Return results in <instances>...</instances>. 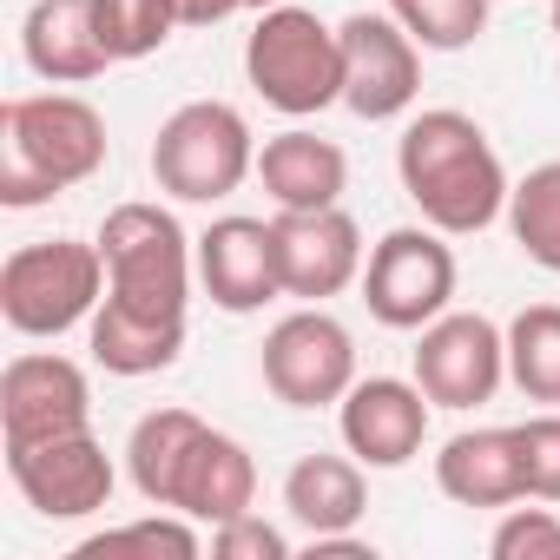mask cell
<instances>
[{"label":"cell","instance_id":"6da1fadb","mask_svg":"<svg viewBox=\"0 0 560 560\" xmlns=\"http://www.w3.org/2000/svg\"><path fill=\"white\" fill-rule=\"evenodd\" d=\"M396 178L409 191V205L422 211V224H435L442 237H475L488 231L501 211H508V172H501V152L488 145V132L455 113V106H435V113H416L396 139Z\"/></svg>","mask_w":560,"mask_h":560},{"label":"cell","instance_id":"7a4b0ae2","mask_svg":"<svg viewBox=\"0 0 560 560\" xmlns=\"http://www.w3.org/2000/svg\"><path fill=\"white\" fill-rule=\"evenodd\" d=\"M106 165V119L80 93H27L0 106V205H47Z\"/></svg>","mask_w":560,"mask_h":560},{"label":"cell","instance_id":"3957f363","mask_svg":"<svg viewBox=\"0 0 560 560\" xmlns=\"http://www.w3.org/2000/svg\"><path fill=\"white\" fill-rule=\"evenodd\" d=\"M244 80L284 119H311L343 100V34L311 8H264L244 40Z\"/></svg>","mask_w":560,"mask_h":560},{"label":"cell","instance_id":"277c9868","mask_svg":"<svg viewBox=\"0 0 560 560\" xmlns=\"http://www.w3.org/2000/svg\"><path fill=\"white\" fill-rule=\"evenodd\" d=\"M100 257H106V298L113 304L145 311V317H185L198 250L165 205H145V198L113 205L100 224Z\"/></svg>","mask_w":560,"mask_h":560},{"label":"cell","instance_id":"5b68a950","mask_svg":"<svg viewBox=\"0 0 560 560\" xmlns=\"http://www.w3.org/2000/svg\"><path fill=\"white\" fill-rule=\"evenodd\" d=\"M106 304V257L80 237H40L0 264V317L21 337H67Z\"/></svg>","mask_w":560,"mask_h":560},{"label":"cell","instance_id":"8992f818","mask_svg":"<svg viewBox=\"0 0 560 560\" xmlns=\"http://www.w3.org/2000/svg\"><path fill=\"white\" fill-rule=\"evenodd\" d=\"M257 172V139L237 106L224 100H191L178 106L159 139H152V178L178 205H218Z\"/></svg>","mask_w":560,"mask_h":560},{"label":"cell","instance_id":"52a82bcc","mask_svg":"<svg viewBox=\"0 0 560 560\" xmlns=\"http://www.w3.org/2000/svg\"><path fill=\"white\" fill-rule=\"evenodd\" d=\"M455 298V250L435 224H396L363 264V304L383 330H429Z\"/></svg>","mask_w":560,"mask_h":560},{"label":"cell","instance_id":"ba28073f","mask_svg":"<svg viewBox=\"0 0 560 560\" xmlns=\"http://www.w3.org/2000/svg\"><path fill=\"white\" fill-rule=\"evenodd\" d=\"M357 383V337L330 311H291L264 337V389L284 409H330Z\"/></svg>","mask_w":560,"mask_h":560},{"label":"cell","instance_id":"9c48e42d","mask_svg":"<svg viewBox=\"0 0 560 560\" xmlns=\"http://www.w3.org/2000/svg\"><path fill=\"white\" fill-rule=\"evenodd\" d=\"M8 475H14L21 501H27L40 521H86V514H100V508L113 501V488H119V468H113V455H106V442H100L93 429L8 448Z\"/></svg>","mask_w":560,"mask_h":560},{"label":"cell","instance_id":"30bf717a","mask_svg":"<svg viewBox=\"0 0 560 560\" xmlns=\"http://www.w3.org/2000/svg\"><path fill=\"white\" fill-rule=\"evenodd\" d=\"M343 106L357 119H402L422 93V47L396 14H350L343 27Z\"/></svg>","mask_w":560,"mask_h":560},{"label":"cell","instance_id":"8fae6325","mask_svg":"<svg viewBox=\"0 0 560 560\" xmlns=\"http://www.w3.org/2000/svg\"><path fill=\"white\" fill-rule=\"evenodd\" d=\"M508 376V330L481 311H442L416 343V383L435 409H475Z\"/></svg>","mask_w":560,"mask_h":560},{"label":"cell","instance_id":"7c38bea8","mask_svg":"<svg viewBox=\"0 0 560 560\" xmlns=\"http://www.w3.org/2000/svg\"><path fill=\"white\" fill-rule=\"evenodd\" d=\"M80 429H93V389L73 357L27 350L0 370V435H8V448L80 435Z\"/></svg>","mask_w":560,"mask_h":560},{"label":"cell","instance_id":"4fadbf2b","mask_svg":"<svg viewBox=\"0 0 560 560\" xmlns=\"http://www.w3.org/2000/svg\"><path fill=\"white\" fill-rule=\"evenodd\" d=\"M277 257H284V298L324 304L350 284H363V231L343 205L324 211H277Z\"/></svg>","mask_w":560,"mask_h":560},{"label":"cell","instance_id":"5bb4252c","mask_svg":"<svg viewBox=\"0 0 560 560\" xmlns=\"http://www.w3.org/2000/svg\"><path fill=\"white\" fill-rule=\"evenodd\" d=\"M429 396L422 383H402V376H357L350 396L337 402V429H343V448L363 462V468H409L429 442Z\"/></svg>","mask_w":560,"mask_h":560},{"label":"cell","instance_id":"9a60e30c","mask_svg":"<svg viewBox=\"0 0 560 560\" xmlns=\"http://www.w3.org/2000/svg\"><path fill=\"white\" fill-rule=\"evenodd\" d=\"M198 284L218 311L250 317L270 298H284V257H277V224L264 218H218L198 237Z\"/></svg>","mask_w":560,"mask_h":560},{"label":"cell","instance_id":"2e32d148","mask_svg":"<svg viewBox=\"0 0 560 560\" xmlns=\"http://www.w3.org/2000/svg\"><path fill=\"white\" fill-rule=\"evenodd\" d=\"M257 185L270 191L277 211H324V205H343V185H350V159L337 139H317L311 126H291L257 145Z\"/></svg>","mask_w":560,"mask_h":560},{"label":"cell","instance_id":"e0dca14e","mask_svg":"<svg viewBox=\"0 0 560 560\" xmlns=\"http://www.w3.org/2000/svg\"><path fill=\"white\" fill-rule=\"evenodd\" d=\"M435 488L455 508H514L527 501V468L514 429H462L435 455Z\"/></svg>","mask_w":560,"mask_h":560},{"label":"cell","instance_id":"ac0fdd59","mask_svg":"<svg viewBox=\"0 0 560 560\" xmlns=\"http://www.w3.org/2000/svg\"><path fill=\"white\" fill-rule=\"evenodd\" d=\"M21 54L54 86H86L113 67L93 0H34V14L21 21Z\"/></svg>","mask_w":560,"mask_h":560},{"label":"cell","instance_id":"d6986e66","mask_svg":"<svg viewBox=\"0 0 560 560\" xmlns=\"http://www.w3.org/2000/svg\"><path fill=\"white\" fill-rule=\"evenodd\" d=\"M250 501H257L250 448L237 435H224V429H205L191 462H185V475H178V514H191L205 527H224V521L250 514Z\"/></svg>","mask_w":560,"mask_h":560},{"label":"cell","instance_id":"ffe728a7","mask_svg":"<svg viewBox=\"0 0 560 560\" xmlns=\"http://www.w3.org/2000/svg\"><path fill=\"white\" fill-rule=\"evenodd\" d=\"M86 350L106 376H159L185 350V317H145L106 298L86 324Z\"/></svg>","mask_w":560,"mask_h":560},{"label":"cell","instance_id":"44dd1931","mask_svg":"<svg viewBox=\"0 0 560 560\" xmlns=\"http://www.w3.org/2000/svg\"><path fill=\"white\" fill-rule=\"evenodd\" d=\"M284 508L291 521L317 540V534H350L370 508V488H363V462L357 455H304L291 475H284Z\"/></svg>","mask_w":560,"mask_h":560},{"label":"cell","instance_id":"7402d4cb","mask_svg":"<svg viewBox=\"0 0 560 560\" xmlns=\"http://www.w3.org/2000/svg\"><path fill=\"white\" fill-rule=\"evenodd\" d=\"M205 429L211 422H198L191 409H152V416L132 422V435H126V475H132L139 501L178 514V475H185V462H191V448H198Z\"/></svg>","mask_w":560,"mask_h":560},{"label":"cell","instance_id":"603a6c76","mask_svg":"<svg viewBox=\"0 0 560 560\" xmlns=\"http://www.w3.org/2000/svg\"><path fill=\"white\" fill-rule=\"evenodd\" d=\"M508 383L527 402L560 409V304H527L508 324Z\"/></svg>","mask_w":560,"mask_h":560},{"label":"cell","instance_id":"cb8c5ba5","mask_svg":"<svg viewBox=\"0 0 560 560\" xmlns=\"http://www.w3.org/2000/svg\"><path fill=\"white\" fill-rule=\"evenodd\" d=\"M508 231H514V244H521L540 270H560V159L534 165V172L508 191Z\"/></svg>","mask_w":560,"mask_h":560},{"label":"cell","instance_id":"d4e9b609","mask_svg":"<svg viewBox=\"0 0 560 560\" xmlns=\"http://www.w3.org/2000/svg\"><path fill=\"white\" fill-rule=\"evenodd\" d=\"M119 553H145V560H159V553H165V560H198L205 540H198L191 514H185V521H172V514H145V521L106 527V534H93V540L73 547V560H119Z\"/></svg>","mask_w":560,"mask_h":560},{"label":"cell","instance_id":"484cf974","mask_svg":"<svg viewBox=\"0 0 560 560\" xmlns=\"http://www.w3.org/2000/svg\"><path fill=\"white\" fill-rule=\"evenodd\" d=\"M422 54H462L488 34V0H389Z\"/></svg>","mask_w":560,"mask_h":560},{"label":"cell","instance_id":"4316f807","mask_svg":"<svg viewBox=\"0 0 560 560\" xmlns=\"http://www.w3.org/2000/svg\"><path fill=\"white\" fill-rule=\"evenodd\" d=\"M93 14H100V40H106L113 67L159 54V47L172 40V27H178V8H172V0H93Z\"/></svg>","mask_w":560,"mask_h":560},{"label":"cell","instance_id":"83f0119b","mask_svg":"<svg viewBox=\"0 0 560 560\" xmlns=\"http://www.w3.org/2000/svg\"><path fill=\"white\" fill-rule=\"evenodd\" d=\"M494 560H560V514L553 508H508L488 534Z\"/></svg>","mask_w":560,"mask_h":560},{"label":"cell","instance_id":"f1b7e54d","mask_svg":"<svg viewBox=\"0 0 560 560\" xmlns=\"http://www.w3.org/2000/svg\"><path fill=\"white\" fill-rule=\"evenodd\" d=\"M521 442V468H527V501H553L560 508V409L527 416L514 429Z\"/></svg>","mask_w":560,"mask_h":560},{"label":"cell","instance_id":"f546056e","mask_svg":"<svg viewBox=\"0 0 560 560\" xmlns=\"http://www.w3.org/2000/svg\"><path fill=\"white\" fill-rule=\"evenodd\" d=\"M211 553L218 560H291V534L257 514H237V521L211 527Z\"/></svg>","mask_w":560,"mask_h":560},{"label":"cell","instance_id":"4dcf8cb0","mask_svg":"<svg viewBox=\"0 0 560 560\" xmlns=\"http://www.w3.org/2000/svg\"><path fill=\"white\" fill-rule=\"evenodd\" d=\"M172 8H178V27H218V21L244 14L250 0H172Z\"/></svg>","mask_w":560,"mask_h":560},{"label":"cell","instance_id":"1f68e13d","mask_svg":"<svg viewBox=\"0 0 560 560\" xmlns=\"http://www.w3.org/2000/svg\"><path fill=\"white\" fill-rule=\"evenodd\" d=\"M264 8H284V0H250V14H264Z\"/></svg>","mask_w":560,"mask_h":560},{"label":"cell","instance_id":"d6a6232c","mask_svg":"<svg viewBox=\"0 0 560 560\" xmlns=\"http://www.w3.org/2000/svg\"><path fill=\"white\" fill-rule=\"evenodd\" d=\"M553 34H560V0H553Z\"/></svg>","mask_w":560,"mask_h":560}]
</instances>
